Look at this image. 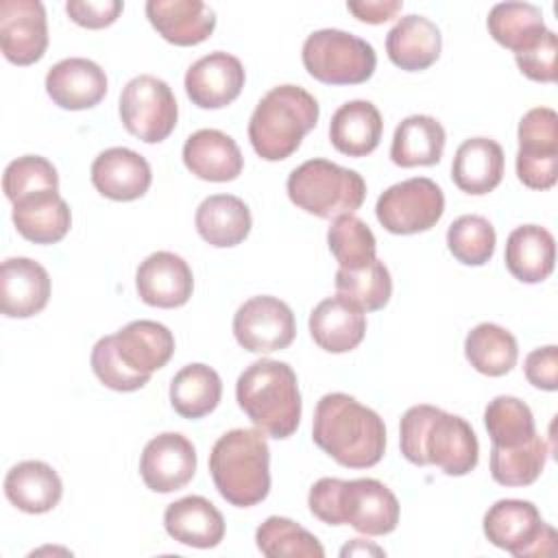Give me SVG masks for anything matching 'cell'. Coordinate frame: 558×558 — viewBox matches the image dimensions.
<instances>
[{"mask_svg":"<svg viewBox=\"0 0 558 558\" xmlns=\"http://www.w3.org/2000/svg\"><path fill=\"white\" fill-rule=\"evenodd\" d=\"M399 445L408 462L434 464L445 475H466L477 466L480 442L473 427L458 414L418 403L405 410L399 425Z\"/></svg>","mask_w":558,"mask_h":558,"instance_id":"6da1fadb","label":"cell"},{"mask_svg":"<svg viewBox=\"0 0 558 558\" xmlns=\"http://www.w3.org/2000/svg\"><path fill=\"white\" fill-rule=\"evenodd\" d=\"M312 438L347 469L375 466L386 451L384 418L344 392L320 397L314 410Z\"/></svg>","mask_w":558,"mask_h":558,"instance_id":"7a4b0ae2","label":"cell"},{"mask_svg":"<svg viewBox=\"0 0 558 558\" xmlns=\"http://www.w3.org/2000/svg\"><path fill=\"white\" fill-rule=\"evenodd\" d=\"M310 512L327 525H351L366 536L390 534L399 523L395 493L373 477H320L307 495Z\"/></svg>","mask_w":558,"mask_h":558,"instance_id":"3957f363","label":"cell"},{"mask_svg":"<svg viewBox=\"0 0 558 558\" xmlns=\"http://www.w3.org/2000/svg\"><path fill=\"white\" fill-rule=\"evenodd\" d=\"M240 410L264 434L283 440L301 423V392L296 373L279 360H257L244 368L235 384Z\"/></svg>","mask_w":558,"mask_h":558,"instance_id":"277c9868","label":"cell"},{"mask_svg":"<svg viewBox=\"0 0 558 558\" xmlns=\"http://www.w3.org/2000/svg\"><path fill=\"white\" fill-rule=\"evenodd\" d=\"M209 473L225 501L251 508L270 490V449L262 429H231L209 453Z\"/></svg>","mask_w":558,"mask_h":558,"instance_id":"5b68a950","label":"cell"},{"mask_svg":"<svg viewBox=\"0 0 558 558\" xmlns=\"http://www.w3.org/2000/svg\"><path fill=\"white\" fill-rule=\"evenodd\" d=\"M318 116L320 107L307 89L277 85L262 96L248 120L251 146L266 161L288 159L316 126Z\"/></svg>","mask_w":558,"mask_h":558,"instance_id":"8992f818","label":"cell"},{"mask_svg":"<svg viewBox=\"0 0 558 558\" xmlns=\"http://www.w3.org/2000/svg\"><path fill=\"white\" fill-rule=\"evenodd\" d=\"M290 201L318 218L353 214L366 198V183L355 170L329 159H307L296 166L286 183Z\"/></svg>","mask_w":558,"mask_h":558,"instance_id":"52a82bcc","label":"cell"},{"mask_svg":"<svg viewBox=\"0 0 558 558\" xmlns=\"http://www.w3.org/2000/svg\"><path fill=\"white\" fill-rule=\"evenodd\" d=\"M310 76L325 85L366 83L377 65L375 48L347 31L323 28L307 35L301 50Z\"/></svg>","mask_w":558,"mask_h":558,"instance_id":"ba28073f","label":"cell"},{"mask_svg":"<svg viewBox=\"0 0 558 558\" xmlns=\"http://www.w3.org/2000/svg\"><path fill=\"white\" fill-rule=\"evenodd\" d=\"M484 536L499 549L517 556H551L556 551V530L547 525L532 501L499 499L482 521Z\"/></svg>","mask_w":558,"mask_h":558,"instance_id":"9c48e42d","label":"cell"},{"mask_svg":"<svg viewBox=\"0 0 558 558\" xmlns=\"http://www.w3.org/2000/svg\"><path fill=\"white\" fill-rule=\"evenodd\" d=\"M179 107L170 85L153 74L131 78L120 94L124 129L146 144L163 142L177 126Z\"/></svg>","mask_w":558,"mask_h":558,"instance_id":"30bf717a","label":"cell"},{"mask_svg":"<svg viewBox=\"0 0 558 558\" xmlns=\"http://www.w3.org/2000/svg\"><path fill=\"white\" fill-rule=\"evenodd\" d=\"M445 214V194L427 177L390 185L375 205L379 225L395 235H412L432 229Z\"/></svg>","mask_w":558,"mask_h":558,"instance_id":"8fae6325","label":"cell"},{"mask_svg":"<svg viewBox=\"0 0 558 558\" xmlns=\"http://www.w3.org/2000/svg\"><path fill=\"white\" fill-rule=\"evenodd\" d=\"M517 177L530 190H549L558 179V113L530 109L519 122Z\"/></svg>","mask_w":558,"mask_h":558,"instance_id":"7c38bea8","label":"cell"},{"mask_svg":"<svg viewBox=\"0 0 558 558\" xmlns=\"http://www.w3.org/2000/svg\"><path fill=\"white\" fill-rule=\"evenodd\" d=\"M233 336L251 353H272L292 344L296 320L281 299L259 294L244 301L233 314Z\"/></svg>","mask_w":558,"mask_h":558,"instance_id":"4fadbf2b","label":"cell"},{"mask_svg":"<svg viewBox=\"0 0 558 558\" xmlns=\"http://www.w3.org/2000/svg\"><path fill=\"white\" fill-rule=\"evenodd\" d=\"M0 48L13 65L37 63L48 48V20L39 0L0 2Z\"/></svg>","mask_w":558,"mask_h":558,"instance_id":"5bb4252c","label":"cell"},{"mask_svg":"<svg viewBox=\"0 0 558 558\" xmlns=\"http://www.w3.org/2000/svg\"><path fill=\"white\" fill-rule=\"evenodd\" d=\"M196 473V449L179 432L150 438L140 458V475L153 493H174L192 482Z\"/></svg>","mask_w":558,"mask_h":558,"instance_id":"9a60e30c","label":"cell"},{"mask_svg":"<svg viewBox=\"0 0 558 558\" xmlns=\"http://www.w3.org/2000/svg\"><path fill=\"white\" fill-rule=\"evenodd\" d=\"M244 81L246 74L242 61L229 52L216 50L187 68L183 85L192 105L201 109H220L240 96Z\"/></svg>","mask_w":558,"mask_h":558,"instance_id":"2e32d148","label":"cell"},{"mask_svg":"<svg viewBox=\"0 0 558 558\" xmlns=\"http://www.w3.org/2000/svg\"><path fill=\"white\" fill-rule=\"evenodd\" d=\"M137 296L153 307L172 310L190 301L194 277L187 262L170 251L150 253L135 272Z\"/></svg>","mask_w":558,"mask_h":558,"instance_id":"e0dca14e","label":"cell"},{"mask_svg":"<svg viewBox=\"0 0 558 558\" xmlns=\"http://www.w3.org/2000/svg\"><path fill=\"white\" fill-rule=\"evenodd\" d=\"M50 299L48 270L31 257H9L0 266V310L9 318H31Z\"/></svg>","mask_w":558,"mask_h":558,"instance_id":"ac0fdd59","label":"cell"},{"mask_svg":"<svg viewBox=\"0 0 558 558\" xmlns=\"http://www.w3.org/2000/svg\"><path fill=\"white\" fill-rule=\"evenodd\" d=\"M46 92L61 109H92L107 94V74L92 59L70 57L48 70Z\"/></svg>","mask_w":558,"mask_h":558,"instance_id":"d6986e66","label":"cell"},{"mask_svg":"<svg viewBox=\"0 0 558 558\" xmlns=\"http://www.w3.org/2000/svg\"><path fill=\"white\" fill-rule=\"evenodd\" d=\"M92 185L111 201H135L142 198L153 181L148 161L124 146L102 150L89 170Z\"/></svg>","mask_w":558,"mask_h":558,"instance_id":"ffe728a7","label":"cell"},{"mask_svg":"<svg viewBox=\"0 0 558 558\" xmlns=\"http://www.w3.org/2000/svg\"><path fill=\"white\" fill-rule=\"evenodd\" d=\"M146 17L174 46H196L216 28V13L201 0H148Z\"/></svg>","mask_w":558,"mask_h":558,"instance_id":"44dd1931","label":"cell"},{"mask_svg":"<svg viewBox=\"0 0 558 558\" xmlns=\"http://www.w3.org/2000/svg\"><path fill=\"white\" fill-rule=\"evenodd\" d=\"M183 163L203 181L227 183L240 177L244 157L231 135L218 129H201L185 140Z\"/></svg>","mask_w":558,"mask_h":558,"instance_id":"7402d4cb","label":"cell"},{"mask_svg":"<svg viewBox=\"0 0 558 558\" xmlns=\"http://www.w3.org/2000/svg\"><path fill=\"white\" fill-rule=\"evenodd\" d=\"M13 225L17 233L35 244L61 242L72 227V211L59 190H41L13 203Z\"/></svg>","mask_w":558,"mask_h":558,"instance_id":"603a6c76","label":"cell"},{"mask_svg":"<svg viewBox=\"0 0 558 558\" xmlns=\"http://www.w3.org/2000/svg\"><path fill=\"white\" fill-rule=\"evenodd\" d=\"M163 527L177 543L198 549H211L225 538L222 512L201 495L181 497L168 504Z\"/></svg>","mask_w":558,"mask_h":558,"instance_id":"cb8c5ba5","label":"cell"},{"mask_svg":"<svg viewBox=\"0 0 558 558\" xmlns=\"http://www.w3.org/2000/svg\"><path fill=\"white\" fill-rule=\"evenodd\" d=\"M312 340L327 353L353 351L366 333V314L342 296L323 299L310 314Z\"/></svg>","mask_w":558,"mask_h":558,"instance_id":"d4e9b609","label":"cell"},{"mask_svg":"<svg viewBox=\"0 0 558 558\" xmlns=\"http://www.w3.org/2000/svg\"><path fill=\"white\" fill-rule=\"evenodd\" d=\"M120 360L135 373L150 377L163 368L174 353L172 331L157 320H133L113 333Z\"/></svg>","mask_w":558,"mask_h":558,"instance_id":"484cf974","label":"cell"},{"mask_svg":"<svg viewBox=\"0 0 558 558\" xmlns=\"http://www.w3.org/2000/svg\"><path fill=\"white\" fill-rule=\"evenodd\" d=\"M440 48L442 37L438 26L416 13L401 17L386 35L388 59L405 72H418L434 65L440 57Z\"/></svg>","mask_w":558,"mask_h":558,"instance_id":"4316f807","label":"cell"},{"mask_svg":"<svg viewBox=\"0 0 558 558\" xmlns=\"http://www.w3.org/2000/svg\"><path fill=\"white\" fill-rule=\"evenodd\" d=\"M7 499L26 514L50 512L63 495L59 473L41 460H24L9 469L4 477Z\"/></svg>","mask_w":558,"mask_h":558,"instance_id":"83f0119b","label":"cell"},{"mask_svg":"<svg viewBox=\"0 0 558 558\" xmlns=\"http://www.w3.org/2000/svg\"><path fill=\"white\" fill-rule=\"evenodd\" d=\"M384 120L371 100H349L340 105L329 122L331 146L347 157L371 155L381 140Z\"/></svg>","mask_w":558,"mask_h":558,"instance_id":"f1b7e54d","label":"cell"},{"mask_svg":"<svg viewBox=\"0 0 558 558\" xmlns=\"http://www.w3.org/2000/svg\"><path fill=\"white\" fill-rule=\"evenodd\" d=\"M451 179L464 192L482 196L493 192L504 179V150L490 137L464 140L451 163Z\"/></svg>","mask_w":558,"mask_h":558,"instance_id":"f546056e","label":"cell"},{"mask_svg":"<svg viewBox=\"0 0 558 558\" xmlns=\"http://www.w3.org/2000/svg\"><path fill=\"white\" fill-rule=\"evenodd\" d=\"M556 262V240L538 225H521L506 240V268L523 283L545 281Z\"/></svg>","mask_w":558,"mask_h":558,"instance_id":"4dcf8cb0","label":"cell"},{"mask_svg":"<svg viewBox=\"0 0 558 558\" xmlns=\"http://www.w3.org/2000/svg\"><path fill=\"white\" fill-rule=\"evenodd\" d=\"M194 225L207 244L216 248H229L246 240L253 227V218L242 198L233 194H214L198 205Z\"/></svg>","mask_w":558,"mask_h":558,"instance_id":"1f68e13d","label":"cell"},{"mask_svg":"<svg viewBox=\"0 0 558 558\" xmlns=\"http://www.w3.org/2000/svg\"><path fill=\"white\" fill-rule=\"evenodd\" d=\"M445 129L432 116H408L395 129L390 144V159L401 168L434 166L445 150Z\"/></svg>","mask_w":558,"mask_h":558,"instance_id":"d6a6232c","label":"cell"},{"mask_svg":"<svg viewBox=\"0 0 558 558\" xmlns=\"http://www.w3.org/2000/svg\"><path fill=\"white\" fill-rule=\"evenodd\" d=\"M222 397L220 375L207 364H187L170 381V403L183 418L196 421L214 412Z\"/></svg>","mask_w":558,"mask_h":558,"instance_id":"836d02e7","label":"cell"},{"mask_svg":"<svg viewBox=\"0 0 558 558\" xmlns=\"http://www.w3.org/2000/svg\"><path fill=\"white\" fill-rule=\"evenodd\" d=\"M486 28L499 46L514 54L532 48L549 31L545 26L543 11L530 2L495 4L486 17Z\"/></svg>","mask_w":558,"mask_h":558,"instance_id":"e575fe53","label":"cell"},{"mask_svg":"<svg viewBox=\"0 0 558 558\" xmlns=\"http://www.w3.org/2000/svg\"><path fill=\"white\" fill-rule=\"evenodd\" d=\"M464 355L477 373L501 377L514 368L519 347L514 336L501 325L480 323L464 338Z\"/></svg>","mask_w":558,"mask_h":558,"instance_id":"d590c367","label":"cell"},{"mask_svg":"<svg viewBox=\"0 0 558 558\" xmlns=\"http://www.w3.org/2000/svg\"><path fill=\"white\" fill-rule=\"evenodd\" d=\"M257 549L268 558H323L320 541L288 517H268L255 532Z\"/></svg>","mask_w":558,"mask_h":558,"instance_id":"8d00e7d4","label":"cell"},{"mask_svg":"<svg viewBox=\"0 0 558 558\" xmlns=\"http://www.w3.org/2000/svg\"><path fill=\"white\" fill-rule=\"evenodd\" d=\"M484 425L493 447L512 449L536 436L532 410L527 403L510 395H499L488 401L484 410Z\"/></svg>","mask_w":558,"mask_h":558,"instance_id":"74e56055","label":"cell"},{"mask_svg":"<svg viewBox=\"0 0 558 558\" xmlns=\"http://www.w3.org/2000/svg\"><path fill=\"white\" fill-rule=\"evenodd\" d=\"M336 292L338 296L357 305L362 312H377L390 301L392 279L386 264L375 257L368 266L357 270L338 268Z\"/></svg>","mask_w":558,"mask_h":558,"instance_id":"f35d334b","label":"cell"},{"mask_svg":"<svg viewBox=\"0 0 558 558\" xmlns=\"http://www.w3.org/2000/svg\"><path fill=\"white\" fill-rule=\"evenodd\" d=\"M547 445L536 434L532 440L504 449H490V475L501 486H530L538 480L547 462Z\"/></svg>","mask_w":558,"mask_h":558,"instance_id":"ab89813d","label":"cell"},{"mask_svg":"<svg viewBox=\"0 0 558 558\" xmlns=\"http://www.w3.org/2000/svg\"><path fill=\"white\" fill-rule=\"evenodd\" d=\"M327 244L340 268L349 270L368 266L377 253V240L373 231L355 214L333 218L327 231Z\"/></svg>","mask_w":558,"mask_h":558,"instance_id":"60d3db41","label":"cell"},{"mask_svg":"<svg viewBox=\"0 0 558 558\" xmlns=\"http://www.w3.org/2000/svg\"><path fill=\"white\" fill-rule=\"evenodd\" d=\"M493 225L477 214L456 218L447 229V248L464 266H484L495 253Z\"/></svg>","mask_w":558,"mask_h":558,"instance_id":"b9f144b4","label":"cell"},{"mask_svg":"<svg viewBox=\"0 0 558 558\" xmlns=\"http://www.w3.org/2000/svg\"><path fill=\"white\" fill-rule=\"evenodd\" d=\"M4 196L15 203L26 194L41 190H59L57 168L39 155H24L13 159L2 177Z\"/></svg>","mask_w":558,"mask_h":558,"instance_id":"7bdbcfd3","label":"cell"},{"mask_svg":"<svg viewBox=\"0 0 558 558\" xmlns=\"http://www.w3.org/2000/svg\"><path fill=\"white\" fill-rule=\"evenodd\" d=\"M92 371L94 375L100 379V384H105L111 390L118 392H133L140 390L148 384L150 377L140 375L135 371H131L118 355L116 344H113V336H105L100 338L94 349H92Z\"/></svg>","mask_w":558,"mask_h":558,"instance_id":"ee69618b","label":"cell"},{"mask_svg":"<svg viewBox=\"0 0 558 558\" xmlns=\"http://www.w3.org/2000/svg\"><path fill=\"white\" fill-rule=\"evenodd\" d=\"M514 61L530 81L554 83L558 74V39L554 31H547L532 48L517 52Z\"/></svg>","mask_w":558,"mask_h":558,"instance_id":"f6af8a7d","label":"cell"},{"mask_svg":"<svg viewBox=\"0 0 558 558\" xmlns=\"http://www.w3.org/2000/svg\"><path fill=\"white\" fill-rule=\"evenodd\" d=\"M122 9L124 4L120 0H68L65 2V13L70 15V20L92 31L111 26L120 17Z\"/></svg>","mask_w":558,"mask_h":558,"instance_id":"bcb514c9","label":"cell"},{"mask_svg":"<svg viewBox=\"0 0 558 558\" xmlns=\"http://www.w3.org/2000/svg\"><path fill=\"white\" fill-rule=\"evenodd\" d=\"M523 371L534 388L554 392L558 388V347L547 344L530 351Z\"/></svg>","mask_w":558,"mask_h":558,"instance_id":"7dc6e473","label":"cell"},{"mask_svg":"<svg viewBox=\"0 0 558 558\" xmlns=\"http://www.w3.org/2000/svg\"><path fill=\"white\" fill-rule=\"evenodd\" d=\"M401 7H403V2H399V0L347 2V11L366 24H384V22L392 20L401 11Z\"/></svg>","mask_w":558,"mask_h":558,"instance_id":"c3c4849f","label":"cell"}]
</instances>
